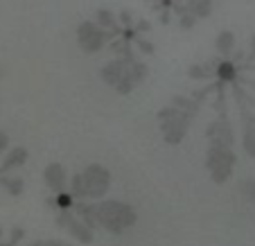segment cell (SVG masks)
<instances>
[{
    "label": "cell",
    "mask_w": 255,
    "mask_h": 246,
    "mask_svg": "<svg viewBox=\"0 0 255 246\" xmlns=\"http://www.w3.org/2000/svg\"><path fill=\"white\" fill-rule=\"evenodd\" d=\"M95 215H97V226L106 228L109 233H125L138 222L135 210L125 201H116V199H100L95 203Z\"/></svg>",
    "instance_id": "cell-1"
},
{
    "label": "cell",
    "mask_w": 255,
    "mask_h": 246,
    "mask_svg": "<svg viewBox=\"0 0 255 246\" xmlns=\"http://www.w3.org/2000/svg\"><path fill=\"white\" fill-rule=\"evenodd\" d=\"M156 118H158L160 133H163V138H165L167 145H178V142L185 138V133H188L190 122L194 120L192 116L178 111V109H174V107L160 109V111L156 113Z\"/></svg>",
    "instance_id": "cell-2"
},
{
    "label": "cell",
    "mask_w": 255,
    "mask_h": 246,
    "mask_svg": "<svg viewBox=\"0 0 255 246\" xmlns=\"http://www.w3.org/2000/svg\"><path fill=\"white\" fill-rule=\"evenodd\" d=\"M237 156L233 154V149H226V147H217L210 145L206 154V167L210 172L212 183L224 185L228 179L233 176V169H235Z\"/></svg>",
    "instance_id": "cell-3"
},
{
    "label": "cell",
    "mask_w": 255,
    "mask_h": 246,
    "mask_svg": "<svg viewBox=\"0 0 255 246\" xmlns=\"http://www.w3.org/2000/svg\"><path fill=\"white\" fill-rule=\"evenodd\" d=\"M84 176V185H86V199H93V201H100L109 194V188H111V172L100 163L88 165L82 172Z\"/></svg>",
    "instance_id": "cell-4"
},
{
    "label": "cell",
    "mask_w": 255,
    "mask_h": 246,
    "mask_svg": "<svg viewBox=\"0 0 255 246\" xmlns=\"http://www.w3.org/2000/svg\"><path fill=\"white\" fill-rule=\"evenodd\" d=\"M54 222H57L59 228H66L68 233H70L72 237L77 242H82V244H91L93 240H95V233H93V228H88L86 224L82 222V219L77 217V215L72 213V208H68V210H57V217H54Z\"/></svg>",
    "instance_id": "cell-5"
},
{
    "label": "cell",
    "mask_w": 255,
    "mask_h": 246,
    "mask_svg": "<svg viewBox=\"0 0 255 246\" xmlns=\"http://www.w3.org/2000/svg\"><path fill=\"white\" fill-rule=\"evenodd\" d=\"M77 43L86 54L100 52V50L106 45L104 29H100L93 20H84V23H79V27H77Z\"/></svg>",
    "instance_id": "cell-6"
},
{
    "label": "cell",
    "mask_w": 255,
    "mask_h": 246,
    "mask_svg": "<svg viewBox=\"0 0 255 246\" xmlns=\"http://www.w3.org/2000/svg\"><path fill=\"white\" fill-rule=\"evenodd\" d=\"M206 135H208V140H210V145L226 147V149H233V145H235V135H233V129L226 118L210 122L206 129Z\"/></svg>",
    "instance_id": "cell-7"
},
{
    "label": "cell",
    "mask_w": 255,
    "mask_h": 246,
    "mask_svg": "<svg viewBox=\"0 0 255 246\" xmlns=\"http://www.w3.org/2000/svg\"><path fill=\"white\" fill-rule=\"evenodd\" d=\"M43 179H45V185L52 190L54 194L59 192H66L68 188V174H66V167L61 163H50L43 172Z\"/></svg>",
    "instance_id": "cell-8"
},
{
    "label": "cell",
    "mask_w": 255,
    "mask_h": 246,
    "mask_svg": "<svg viewBox=\"0 0 255 246\" xmlns=\"http://www.w3.org/2000/svg\"><path fill=\"white\" fill-rule=\"evenodd\" d=\"M127 66H129V63H125L120 57L113 59V61H109V63H104V66H102V70H100L102 82H104L106 86H116V84L122 79V75H125Z\"/></svg>",
    "instance_id": "cell-9"
},
{
    "label": "cell",
    "mask_w": 255,
    "mask_h": 246,
    "mask_svg": "<svg viewBox=\"0 0 255 246\" xmlns=\"http://www.w3.org/2000/svg\"><path fill=\"white\" fill-rule=\"evenodd\" d=\"M27 149L25 147H14V149L7 151V156L2 158V163H0V174H7L11 172V169H18L23 167L25 163H27Z\"/></svg>",
    "instance_id": "cell-10"
},
{
    "label": "cell",
    "mask_w": 255,
    "mask_h": 246,
    "mask_svg": "<svg viewBox=\"0 0 255 246\" xmlns=\"http://www.w3.org/2000/svg\"><path fill=\"white\" fill-rule=\"evenodd\" d=\"M72 213L77 215L88 228L95 231L97 228V215H95V203H88V201H75L72 203Z\"/></svg>",
    "instance_id": "cell-11"
},
{
    "label": "cell",
    "mask_w": 255,
    "mask_h": 246,
    "mask_svg": "<svg viewBox=\"0 0 255 246\" xmlns=\"http://www.w3.org/2000/svg\"><path fill=\"white\" fill-rule=\"evenodd\" d=\"M237 73H240V68L231 61V59H224V61L217 63L215 68V77L217 82H224V84H231L237 79Z\"/></svg>",
    "instance_id": "cell-12"
},
{
    "label": "cell",
    "mask_w": 255,
    "mask_h": 246,
    "mask_svg": "<svg viewBox=\"0 0 255 246\" xmlns=\"http://www.w3.org/2000/svg\"><path fill=\"white\" fill-rule=\"evenodd\" d=\"M215 50L222 54V57H228L231 52H235V34H233L231 29L219 32L215 39Z\"/></svg>",
    "instance_id": "cell-13"
},
{
    "label": "cell",
    "mask_w": 255,
    "mask_h": 246,
    "mask_svg": "<svg viewBox=\"0 0 255 246\" xmlns=\"http://www.w3.org/2000/svg\"><path fill=\"white\" fill-rule=\"evenodd\" d=\"M185 11L194 16V18H208L212 14V0H188L185 2Z\"/></svg>",
    "instance_id": "cell-14"
},
{
    "label": "cell",
    "mask_w": 255,
    "mask_h": 246,
    "mask_svg": "<svg viewBox=\"0 0 255 246\" xmlns=\"http://www.w3.org/2000/svg\"><path fill=\"white\" fill-rule=\"evenodd\" d=\"M188 75L192 79H197V82H208V79L215 77V68L210 66V61H206V63H192V66L188 68Z\"/></svg>",
    "instance_id": "cell-15"
},
{
    "label": "cell",
    "mask_w": 255,
    "mask_h": 246,
    "mask_svg": "<svg viewBox=\"0 0 255 246\" xmlns=\"http://www.w3.org/2000/svg\"><path fill=\"white\" fill-rule=\"evenodd\" d=\"M172 107L174 109H178V111H183V113H188V116H197L199 113V107L201 104H197V102L192 100V97H183V95H174L172 97Z\"/></svg>",
    "instance_id": "cell-16"
},
{
    "label": "cell",
    "mask_w": 255,
    "mask_h": 246,
    "mask_svg": "<svg viewBox=\"0 0 255 246\" xmlns=\"http://www.w3.org/2000/svg\"><path fill=\"white\" fill-rule=\"evenodd\" d=\"M147 73H149V68L144 66V63L133 61V63H129V66H127V70H125V75H122V77H127L129 82H133L135 86H138V84L147 77Z\"/></svg>",
    "instance_id": "cell-17"
},
{
    "label": "cell",
    "mask_w": 255,
    "mask_h": 246,
    "mask_svg": "<svg viewBox=\"0 0 255 246\" xmlns=\"http://www.w3.org/2000/svg\"><path fill=\"white\" fill-rule=\"evenodd\" d=\"M0 185H2L11 197H20L25 190L23 179H18V176H5V174H0Z\"/></svg>",
    "instance_id": "cell-18"
},
{
    "label": "cell",
    "mask_w": 255,
    "mask_h": 246,
    "mask_svg": "<svg viewBox=\"0 0 255 246\" xmlns=\"http://www.w3.org/2000/svg\"><path fill=\"white\" fill-rule=\"evenodd\" d=\"M93 23H95L100 29H111L118 25V20H116V14H113L111 9H97Z\"/></svg>",
    "instance_id": "cell-19"
},
{
    "label": "cell",
    "mask_w": 255,
    "mask_h": 246,
    "mask_svg": "<svg viewBox=\"0 0 255 246\" xmlns=\"http://www.w3.org/2000/svg\"><path fill=\"white\" fill-rule=\"evenodd\" d=\"M70 194L75 201H86V185H84L82 174H75L70 179Z\"/></svg>",
    "instance_id": "cell-20"
},
{
    "label": "cell",
    "mask_w": 255,
    "mask_h": 246,
    "mask_svg": "<svg viewBox=\"0 0 255 246\" xmlns=\"http://www.w3.org/2000/svg\"><path fill=\"white\" fill-rule=\"evenodd\" d=\"M48 203L52 208H57V210H68V208H72L75 199H72L70 192H59V194H54L52 199H48Z\"/></svg>",
    "instance_id": "cell-21"
},
{
    "label": "cell",
    "mask_w": 255,
    "mask_h": 246,
    "mask_svg": "<svg viewBox=\"0 0 255 246\" xmlns=\"http://www.w3.org/2000/svg\"><path fill=\"white\" fill-rule=\"evenodd\" d=\"M133 45H135V48H138V52L147 54V57H151V54L156 52L154 43H151V41H147V39H142V36H138V39L133 41Z\"/></svg>",
    "instance_id": "cell-22"
},
{
    "label": "cell",
    "mask_w": 255,
    "mask_h": 246,
    "mask_svg": "<svg viewBox=\"0 0 255 246\" xmlns=\"http://www.w3.org/2000/svg\"><path fill=\"white\" fill-rule=\"evenodd\" d=\"M109 48H111V52H116V54H125L127 50L131 48V43H127L125 39H122V36H118V39H113V41H109Z\"/></svg>",
    "instance_id": "cell-23"
},
{
    "label": "cell",
    "mask_w": 255,
    "mask_h": 246,
    "mask_svg": "<svg viewBox=\"0 0 255 246\" xmlns=\"http://www.w3.org/2000/svg\"><path fill=\"white\" fill-rule=\"evenodd\" d=\"M242 194H244L249 201H255V176H251V179H246L244 183L240 185Z\"/></svg>",
    "instance_id": "cell-24"
},
{
    "label": "cell",
    "mask_w": 255,
    "mask_h": 246,
    "mask_svg": "<svg viewBox=\"0 0 255 246\" xmlns=\"http://www.w3.org/2000/svg\"><path fill=\"white\" fill-rule=\"evenodd\" d=\"M116 20H118V25H120L122 29L125 27H133V23H135V18H133V14H131L129 9H122L120 14L116 16Z\"/></svg>",
    "instance_id": "cell-25"
},
{
    "label": "cell",
    "mask_w": 255,
    "mask_h": 246,
    "mask_svg": "<svg viewBox=\"0 0 255 246\" xmlns=\"http://www.w3.org/2000/svg\"><path fill=\"white\" fill-rule=\"evenodd\" d=\"M113 88L118 91V95H131V93H133V88H135V84H133V82H129L127 77H122Z\"/></svg>",
    "instance_id": "cell-26"
},
{
    "label": "cell",
    "mask_w": 255,
    "mask_h": 246,
    "mask_svg": "<svg viewBox=\"0 0 255 246\" xmlns=\"http://www.w3.org/2000/svg\"><path fill=\"white\" fill-rule=\"evenodd\" d=\"M178 25H181V29H192L197 25V18L190 11H183V14L178 16Z\"/></svg>",
    "instance_id": "cell-27"
},
{
    "label": "cell",
    "mask_w": 255,
    "mask_h": 246,
    "mask_svg": "<svg viewBox=\"0 0 255 246\" xmlns=\"http://www.w3.org/2000/svg\"><path fill=\"white\" fill-rule=\"evenodd\" d=\"M25 237V231L20 226H14L9 233V242H7V246H18V242H23Z\"/></svg>",
    "instance_id": "cell-28"
},
{
    "label": "cell",
    "mask_w": 255,
    "mask_h": 246,
    "mask_svg": "<svg viewBox=\"0 0 255 246\" xmlns=\"http://www.w3.org/2000/svg\"><path fill=\"white\" fill-rule=\"evenodd\" d=\"M133 29H135L138 34H144V32H149V29H151V23H149L147 18H138V20L133 23Z\"/></svg>",
    "instance_id": "cell-29"
},
{
    "label": "cell",
    "mask_w": 255,
    "mask_h": 246,
    "mask_svg": "<svg viewBox=\"0 0 255 246\" xmlns=\"http://www.w3.org/2000/svg\"><path fill=\"white\" fill-rule=\"evenodd\" d=\"M29 246H72V244L61 242V240H41V242H32Z\"/></svg>",
    "instance_id": "cell-30"
},
{
    "label": "cell",
    "mask_w": 255,
    "mask_h": 246,
    "mask_svg": "<svg viewBox=\"0 0 255 246\" xmlns=\"http://www.w3.org/2000/svg\"><path fill=\"white\" fill-rule=\"evenodd\" d=\"M158 20L163 25H169L172 23V9H163V11H158Z\"/></svg>",
    "instance_id": "cell-31"
},
{
    "label": "cell",
    "mask_w": 255,
    "mask_h": 246,
    "mask_svg": "<svg viewBox=\"0 0 255 246\" xmlns=\"http://www.w3.org/2000/svg\"><path fill=\"white\" fill-rule=\"evenodd\" d=\"M7 149H9V135H7L5 131H0V154Z\"/></svg>",
    "instance_id": "cell-32"
},
{
    "label": "cell",
    "mask_w": 255,
    "mask_h": 246,
    "mask_svg": "<svg viewBox=\"0 0 255 246\" xmlns=\"http://www.w3.org/2000/svg\"><path fill=\"white\" fill-rule=\"evenodd\" d=\"M249 61H255V34L251 36V54H249Z\"/></svg>",
    "instance_id": "cell-33"
},
{
    "label": "cell",
    "mask_w": 255,
    "mask_h": 246,
    "mask_svg": "<svg viewBox=\"0 0 255 246\" xmlns=\"http://www.w3.org/2000/svg\"><path fill=\"white\" fill-rule=\"evenodd\" d=\"M246 102H249L251 107H253V111H255V97H251V95H246Z\"/></svg>",
    "instance_id": "cell-34"
},
{
    "label": "cell",
    "mask_w": 255,
    "mask_h": 246,
    "mask_svg": "<svg viewBox=\"0 0 255 246\" xmlns=\"http://www.w3.org/2000/svg\"><path fill=\"white\" fill-rule=\"evenodd\" d=\"M246 68H249V70H253V73H255V61H253V63H249V66H246Z\"/></svg>",
    "instance_id": "cell-35"
},
{
    "label": "cell",
    "mask_w": 255,
    "mask_h": 246,
    "mask_svg": "<svg viewBox=\"0 0 255 246\" xmlns=\"http://www.w3.org/2000/svg\"><path fill=\"white\" fill-rule=\"evenodd\" d=\"M0 240H2V228H0Z\"/></svg>",
    "instance_id": "cell-36"
},
{
    "label": "cell",
    "mask_w": 255,
    "mask_h": 246,
    "mask_svg": "<svg viewBox=\"0 0 255 246\" xmlns=\"http://www.w3.org/2000/svg\"><path fill=\"white\" fill-rule=\"evenodd\" d=\"M147 2H151V5H154V2H156V0H147Z\"/></svg>",
    "instance_id": "cell-37"
},
{
    "label": "cell",
    "mask_w": 255,
    "mask_h": 246,
    "mask_svg": "<svg viewBox=\"0 0 255 246\" xmlns=\"http://www.w3.org/2000/svg\"><path fill=\"white\" fill-rule=\"evenodd\" d=\"M0 75H2V66H0Z\"/></svg>",
    "instance_id": "cell-38"
}]
</instances>
